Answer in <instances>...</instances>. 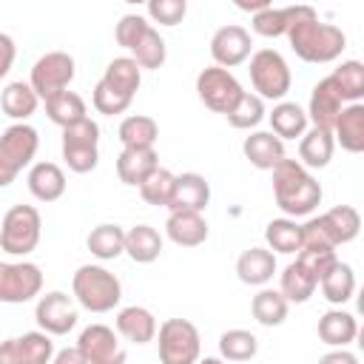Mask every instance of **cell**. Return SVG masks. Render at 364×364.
<instances>
[{"label": "cell", "instance_id": "obj_1", "mask_svg": "<svg viewBox=\"0 0 364 364\" xmlns=\"http://www.w3.org/2000/svg\"><path fill=\"white\" fill-rule=\"evenodd\" d=\"M273 196L282 213L287 216H307L321 202V185L299 159H282L273 168Z\"/></svg>", "mask_w": 364, "mask_h": 364}, {"label": "cell", "instance_id": "obj_2", "mask_svg": "<svg viewBox=\"0 0 364 364\" xmlns=\"http://www.w3.org/2000/svg\"><path fill=\"white\" fill-rule=\"evenodd\" d=\"M284 37L290 40V48L296 51V57H301L304 63H333L347 48L344 31L338 26H333V23H321L316 9L301 14L287 28Z\"/></svg>", "mask_w": 364, "mask_h": 364}, {"label": "cell", "instance_id": "obj_3", "mask_svg": "<svg viewBox=\"0 0 364 364\" xmlns=\"http://www.w3.org/2000/svg\"><path fill=\"white\" fill-rule=\"evenodd\" d=\"M71 290H74L77 304L91 310V313H108L122 299L119 279L111 270H105L102 264H82V267H77V273L71 279Z\"/></svg>", "mask_w": 364, "mask_h": 364}, {"label": "cell", "instance_id": "obj_4", "mask_svg": "<svg viewBox=\"0 0 364 364\" xmlns=\"http://www.w3.org/2000/svg\"><path fill=\"white\" fill-rule=\"evenodd\" d=\"M43 219L34 205H11L0 222V250L11 256H28L40 245Z\"/></svg>", "mask_w": 364, "mask_h": 364}, {"label": "cell", "instance_id": "obj_5", "mask_svg": "<svg viewBox=\"0 0 364 364\" xmlns=\"http://www.w3.org/2000/svg\"><path fill=\"white\" fill-rule=\"evenodd\" d=\"M159 361L162 364H193L202 350V338L193 321L188 318H165L156 327Z\"/></svg>", "mask_w": 364, "mask_h": 364}, {"label": "cell", "instance_id": "obj_6", "mask_svg": "<svg viewBox=\"0 0 364 364\" xmlns=\"http://www.w3.org/2000/svg\"><path fill=\"white\" fill-rule=\"evenodd\" d=\"M63 159L68 171L88 173L100 162V125L91 117H82L74 125L63 128Z\"/></svg>", "mask_w": 364, "mask_h": 364}, {"label": "cell", "instance_id": "obj_7", "mask_svg": "<svg viewBox=\"0 0 364 364\" xmlns=\"http://www.w3.org/2000/svg\"><path fill=\"white\" fill-rule=\"evenodd\" d=\"M250 82L262 100H284L290 91V65L276 48H259L250 57Z\"/></svg>", "mask_w": 364, "mask_h": 364}, {"label": "cell", "instance_id": "obj_8", "mask_svg": "<svg viewBox=\"0 0 364 364\" xmlns=\"http://www.w3.org/2000/svg\"><path fill=\"white\" fill-rule=\"evenodd\" d=\"M242 82L230 74V68H222V65H210V68H202L199 77H196V94L199 100L205 102V108L216 111V114H228L236 100L242 97Z\"/></svg>", "mask_w": 364, "mask_h": 364}, {"label": "cell", "instance_id": "obj_9", "mask_svg": "<svg viewBox=\"0 0 364 364\" xmlns=\"http://www.w3.org/2000/svg\"><path fill=\"white\" fill-rule=\"evenodd\" d=\"M43 273L34 262H0V301L23 304L40 296Z\"/></svg>", "mask_w": 364, "mask_h": 364}, {"label": "cell", "instance_id": "obj_10", "mask_svg": "<svg viewBox=\"0 0 364 364\" xmlns=\"http://www.w3.org/2000/svg\"><path fill=\"white\" fill-rule=\"evenodd\" d=\"M74 80V57L68 51H48L31 65V88L40 100L54 97L57 91L68 88Z\"/></svg>", "mask_w": 364, "mask_h": 364}, {"label": "cell", "instance_id": "obj_11", "mask_svg": "<svg viewBox=\"0 0 364 364\" xmlns=\"http://www.w3.org/2000/svg\"><path fill=\"white\" fill-rule=\"evenodd\" d=\"M34 321L48 336H68L77 327L74 299L68 293H63V290H51L46 296H40L37 307H34Z\"/></svg>", "mask_w": 364, "mask_h": 364}, {"label": "cell", "instance_id": "obj_12", "mask_svg": "<svg viewBox=\"0 0 364 364\" xmlns=\"http://www.w3.org/2000/svg\"><path fill=\"white\" fill-rule=\"evenodd\" d=\"M54 358V341L46 330H31L0 344V364H48Z\"/></svg>", "mask_w": 364, "mask_h": 364}, {"label": "cell", "instance_id": "obj_13", "mask_svg": "<svg viewBox=\"0 0 364 364\" xmlns=\"http://www.w3.org/2000/svg\"><path fill=\"white\" fill-rule=\"evenodd\" d=\"M37 148H40V136L26 122H14L0 134V162L11 173H20L26 165H31Z\"/></svg>", "mask_w": 364, "mask_h": 364}, {"label": "cell", "instance_id": "obj_14", "mask_svg": "<svg viewBox=\"0 0 364 364\" xmlns=\"http://www.w3.org/2000/svg\"><path fill=\"white\" fill-rule=\"evenodd\" d=\"M80 353L85 355V364H122L125 350L117 338V333L105 324H91L77 338Z\"/></svg>", "mask_w": 364, "mask_h": 364}, {"label": "cell", "instance_id": "obj_15", "mask_svg": "<svg viewBox=\"0 0 364 364\" xmlns=\"http://www.w3.org/2000/svg\"><path fill=\"white\" fill-rule=\"evenodd\" d=\"M250 46H253L250 34L242 26L230 23V26H222V28L213 31V37H210V57L222 68H236V65H242L250 57Z\"/></svg>", "mask_w": 364, "mask_h": 364}, {"label": "cell", "instance_id": "obj_16", "mask_svg": "<svg viewBox=\"0 0 364 364\" xmlns=\"http://www.w3.org/2000/svg\"><path fill=\"white\" fill-rule=\"evenodd\" d=\"M210 202V185L202 173L185 171L173 182V193L168 202V210H205Z\"/></svg>", "mask_w": 364, "mask_h": 364}, {"label": "cell", "instance_id": "obj_17", "mask_svg": "<svg viewBox=\"0 0 364 364\" xmlns=\"http://www.w3.org/2000/svg\"><path fill=\"white\" fill-rule=\"evenodd\" d=\"M165 233L179 247H199L208 239V222L202 210H171L165 222Z\"/></svg>", "mask_w": 364, "mask_h": 364}, {"label": "cell", "instance_id": "obj_18", "mask_svg": "<svg viewBox=\"0 0 364 364\" xmlns=\"http://www.w3.org/2000/svg\"><path fill=\"white\" fill-rule=\"evenodd\" d=\"M341 105H344V100H341V94H338L333 77H324V80H318V82L313 85L307 119H313V125H318V128L333 131V122H336Z\"/></svg>", "mask_w": 364, "mask_h": 364}, {"label": "cell", "instance_id": "obj_19", "mask_svg": "<svg viewBox=\"0 0 364 364\" xmlns=\"http://www.w3.org/2000/svg\"><path fill=\"white\" fill-rule=\"evenodd\" d=\"M333 139L347 154H361L364 151V105L361 102L341 105V111L333 122Z\"/></svg>", "mask_w": 364, "mask_h": 364}, {"label": "cell", "instance_id": "obj_20", "mask_svg": "<svg viewBox=\"0 0 364 364\" xmlns=\"http://www.w3.org/2000/svg\"><path fill=\"white\" fill-rule=\"evenodd\" d=\"M242 154H245V159H247L253 168L270 171L276 162L284 159V139L276 136L273 131H253L250 136H245Z\"/></svg>", "mask_w": 364, "mask_h": 364}, {"label": "cell", "instance_id": "obj_21", "mask_svg": "<svg viewBox=\"0 0 364 364\" xmlns=\"http://www.w3.org/2000/svg\"><path fill=\"white\" fill-rule=\"evenodd\" d=\"M273 273H276V256L270 247H247L236 259V276L242 284L262 287L273 279Z\"/></svg>", "mask_w": 364, "mask_h": 364}, {"label": "cell", "instance_id": "obj_22", "mask_svg": "<svg viewBox=\"0 0 364 364\" xmlns=\"http://www.w3.org/2000/svg\"><path fill=\"white\" fill-rule=\"evenodd\" d=\"M114 324H117V333H119L125 341H131V344H148V341H154L156 327H159L156 318H154V313H151L148 307H139V304L122 307V310L117 313Z\"/></svg>", "mask_w": 364, "mask_h": 364}, {"label": "cell", "instance_id": "obj_23", "mask_svg": "<svg viewBox=\"0 0 364 364\" xmlns=\"http://www.w3.org/2000/svg\"><path fill=\"white\" fill-rule=\"evenodd\" d=\"M333 148H336L333 131L313 125L299 136V162L304 168H327L333 159Z\"/></svg>", "mask_w": 364, "mask_h": 364}, {"label": "cell", "instance_id": "obj_24", "mask_svg": "<svg viewBox=\"0 0 364 364\" xmlns=\"http://www.w3.org/2000/svg\"><path fill=\"white\" fill-rule=\"evenodd\" d=\"M156 165H159V154L154 148H122L117 156V176L119 182L136 188Z\"/></svg>", "mask_w": 364, "mask_h": 364}, {"label": "cell", "instance_id": "obj_25", "mask_svg": "<svg viewBox=\"0 0 364 364\" xmlns=\"http://www.w3.org/2000/svg\"><path fill=\"white\" fill-rule=\"evenodd\" d=\"M28 191L40 202H57L65 193V173L54 162H34L28 171Z\"/></svg>", "mask_w": 364, "mask_h": 364}, {"label": "cell", "instance_id": "obj_26", "mask_svg": "<svg viewBox=\"0 0 364 364\" xmlns=\"http://www.w3.org/2000/svg\"><path fill=\"white\" fill-rule=\"evenodd\" d=\"M318 338L330 347H347L353 344V338L358 336V321L353 313L336 307V310H327L321 318H318V327H316Z\"/></svg>", "mask_w": 364, "mask_h": 364}, {"label": "cell", "instance_id": "obj_27", "mask_svg": "<svg viewBox=\"0 0 364 364\" xmlns=\"http://www.w3.org/2000/svg\"><path fill=\"white\" fill-rule=\"evenodd\" d=\"M313 6H284V9H273V6H267V9H262V11H256L253 14V31L256 34H262V37H284L287 34V28L301 17V14H307Z\"/></svg>", "mask_w": 364, "mask_h": 364}, {"label": "cell", "instance_id": "obj_28", "mask_svg": "<svg viewBox=\"0 0 364 364\" xmlns=\"http://www.w3.org/2000/svg\"><path fill=\"white\" fill-rule=\"evenodd\" d=\"M318 219H321V225H324V230H327V236L333 239L336 247L353 242L361 230V216L353 205H336L327 213H321Z\"/></svg>", "mask_w": 364, "mask_h": 364}, {"label": "cell", "instance_id": "obj_29", "mask_svg": "<svg viewBox=\"0 0 364 364\" xmlns=\"http://www.w3.org/2000/svg\"><path fill=\"white\" fill-rule=\"evenodd\" d=\"M102 82L108 88H114L117 94L122 97H131L139 91V82H142V68L134 57H114L108 65H105V74H102Z\"/></svg>", "mask_w": 364, "mask_h": 364}, {"label": "cell", "instance_id": "obj_30", "mask_svg": "<svg viewBox=\"0 0 364 364\" xmlns=\"http://www.w3.org/2000/svg\"><path fill=\"white\" fill-rule=\"evenodd\" d=\"M37 105H40L37 91L31 88V82H23V80L9 82V85L3 88V94H0V108H3V114L11 117V119H17V122H26V119L37 111Z\"/></svg>", "mask_w": 364, "mask_h": 364}, {"label": "cell", "instance_id": "obj_31", "mask_svg": "<svg viewBox=\"0 0 364 364\" xmlns=\"http://www.w3.org/2000/svg\"><path fill=\"white\" fill-rule=\"evenodd\" d=\"M318 287H321V296L330 301V304H344V301H350L353 299V293H355V273H353V267L347 264V262H333L330 264V270L318 279Z\"/></svg>", "mask_w": 364, "mask_h": 364}, {"label": "cell", "instance_id": "obj_32", "mask_svg": "<svg viewBox=\"0 0 364 364\" xmlns=\"http://www.w3.org/2000/svg\"><path fill=\"white\" fill-rule=\"evenodd\" d=\"M125 253L136 264H151L162 253V236H159V230L151 228V225H134L131 230H125Z\"/></svg>", "mask_w": 364, "mask_h": 364}, {"label": "cell", "instance_id": "obj_33", "mask_svg": "<svg viewBox=\"0 0 364 364\" xmlns=\"http://www.w3.org/2000/svg\"><path fill=\"white\" fill-rule=\"evenodd\" d=\"M316 287H318V279L296 259V262H290L284 270H282V279H279V290H282V296L287 299V301H296V304H304L313 293H316Z\"/></svg>", "mask_w": 364, "mask_h": 364}, {"label": "cell", "instance_id": "obj_34", "mask_svg": "<svg viewBox=\"0 0 364 364\" xmlns=\"http://www.w3.org/2000/svg\"><path fill=\"white\" fill-rule=\"evenodd\" d=\"M43 102H46V114H48V119H51L54 125H60V128L74 125V122H80L82 117H88L85 100H82L77 91H68V88L57 91L54 97L43 100Z\"/></svg>", "mask_w": 364, "mask_h": 364}, {"label": "cell", "instance_id": "obj_35", "mask_svg": "<svg viewBox=\"0 0 364 364\" xmlns=\"http://www.w3.org/2000/svg\"><path fill=\"white\" fill-rule=\"evenodd\" d=\"M267 117H270L273 134L282 136V139H296V136H301V134L307 131V111L299 108L296 102L279 100Z\"/></svg>", "mask_w": 364, "mask_h": 364}, {"label": "cell", "instance_id": "obj_36", "mask_svg": "<svg viewBox=\"0 0 364 364\" xmlns=\"http://www.w3.org/2000/svg\"><path fill=\"white\" fill-rule=\"evenodd\" d=\"M119 142L122 148H154L159 136V125L148 114H131L119 122Z\"/></svg>", "mask_w": 364, "mask_h": 364}, {"label": "cell", "instance_id": "obj_37", "mask_svg": "<svg viewBox=\"0 0 364 364\" xmlns=\"http://www.w3.org/2000/svg\"><path fill=\"white\" fill-rule=\"evenodd\" d=\"M287 307H290V301L282 296V290H270V287L259 290L253 296V301H250V313H253V318L262 327H279V324H284Z\"/></svg>", "mask_w": 364, "mask_h": 364}, {"label": "cell", "instance_id": "obj_38", "mask_svg": "<svg viewBox=\"0 0 364 364\" xmlns=\"http://www.w3.org/2000/svg\"><path fill=\"white\" fill-rule=\"evenodd\" d=\"M85 245H88V250H91L97 259L111 262V259H117V256L125 253V230H122L119 225H111V222L97 225V228L88 233Z\"/></svg>", "mask_w": 364, "mask_h": 364}, {"label": "cell", "instance_id": "obj_39", "mask_svg": "<svg viewBox=\"0 0 364 364\" xmlns=\"http://www.w3.org/2000/svg\"><path fill=\"white\" fill-rule=\"evenodd\" d=\"M264 242L276 253H299V247H301V225H296V219H290V216L273 219L264 228Z\"/></svg>", "mask_w": 364, "mask_h": 364}, {"label": "cell", "instance_id": "obj_40", "mask_svg": "<svg viewBox=\"0 0 364 364\" xmlns=\"http://www.w3.org/2000/svg\"><path fill=\"white\" fill-rule=\"evenodd\" d=\"M131 57L139 63V68H162L165 60H168V46H165V40L159 37V31H156L154 26H148V28L139 34V40L134 43Z\"/></svg>", "mask_w": 364, "mask_h": 364}, {"label": "cell", "instance_id": "obj_41", "mask_svg": "<svg viewBox=\"0 0 364 364\" xmlns=\"http://www.w3.org/2000/svg\"><path fill=\"white\" fill-rule=\"evenodd\" d=\"M173 182H176V173L156 165L136 188H139V196L148 202V205H156V208H168L171 202V193H173Z\"/></svg>", "mask_w": 364, "mask_h": 364}, {"label": "cell", "instance_id": "obj_42", "mask_svg": "<svg viewBox=\"0 0 364 364\" xmlns=\"http://www.w3.org/2000/svg\"><path fill=\"white\" fill-rule=\"evenodd\" d=\"M259 353V338L250 330L233 327L219 336V355L228 361H250Z\"/></svg>", "mask_w": 364, "mask_h": 364}, {"label": "cell", "instance_id": "obj_43", "mask_svg": "<svg viewBox=\"0 0 364 364\" xmlns=\"http://www.w3.org/2000/svg\"><path fill=\"white\" fill-rule=\"evenodd\" d=\"M330 77H333L344 102H361V97H364V65L358 60H344Z\"/></svg>", "mask_w": 364, "mask_h": 364}, {"label": "cell", "instance_id": "obj_44", "mask_svg": "<svg viewBox=\"0 0 364 364\" xmlns=\"http://www.w3.org/2000/svg\"><path fill=\"white\" fill-rule=\"evenodd\" d=\"M228 122L239 131H250L256 128L262 119H264V100L259 94H250V91H242V97L236 100V105L225 114Z\"/></svg>", "mask_w": 364, "mask_h": 364}, {"label": "cell", "instance_id": "obj_45", "mask_svg": "<svg viewBox=\"0 0 364 364\" xmlns=\"http://www.w3.org/2000/svg\"><path fill=\"white\" fill-rule=\"evenodd\" d=\"M91 102H94V108L100 111V114H105V117H117V114H125L128 108H131V97H122V94H117L114 88H108L102 80L94 85V94H91Z\"/></svg>", "mask_w": 364, "mask_h": 364}, {"label": "cell", "instance_id": "obj_46", "mask_svg": "<svg viewBox=\"0 0 364 364\" xmlns=\"http://www.w3.org/2000/svg\"><path fill=\"white\" fill-rule=\"evenodd\" d=\"M145 6H148V17L159 26H179L188 14L185 0H145Z\"/></svg>", "mask_w": 364, "mask_h": 364}, {"label": "cell", "instance_id": "obj_47", "mask_svg": "<svg viewBox=\"0 0 364 364\" xmlns=\"http://www.w3.org/2000/svg\"><path fill=\"white\" fill-rule=\"evenodd\" d=\"M296 259H299L316 279H321L338 256H336V247H299V256H296Z\"/></svg>", "mask_w": 364, "mask_h": 364}, {"label": "cell", "instance_id": "obj_48", "mask_svg": "<svg viewBox=\"0 0 364 364\" xmlns=\"http://www.w3.org/2000/svg\"><path fill=\"white\" fill-rule=\"evenodd\" d=\"M151 23L145 20V17H139V14H122L119 17V23H117V28H114V37H117V43L122 46V48H134V43L139 40V34L148 28Z\"/></svg>", "mask_w": 364, "mask_h": 364}, {"label": "cell", "instance_id": "obj_49", "mask_svg": "<svg viewBox=\"0 0 364 364\" xmlns=\"http://www.w3.org/2000/svg\"><path fill=\"white\" fill-rule=\"evenodd\" d=\"M14 57H17V46H14V40H11L6 31H0V80L11 71Z\"/></svg>", "mask_w": 364, "mask_h": 364}, {"label": "cell", "instance_id": "obj_50", "mask_svg": "<svg viewBox=\"0 0 364 364\" xmlns=\"http://www.w3.org/2000/svg\"><path fill=\"white\" fill-rule=\"evenodd\" d=\"M54 364H85V355L80 353V347H74V350H54V358H51Z\"/></svg>", "mask_w": 364, "mask_h": 364}, {"label": "cell", "instance_id": "obj_51", "mask_svg": "<svg viewBox=\"0 0 364 364\" xmlns=\"http://www.w3.org/2000/svg\"><path fill=\"white\" fill-rule=\"evenodd\" d=\"M233 6H236L239 11H247V14H256V11H262V9H267V6H273V0H233Z\"/></svg>", "mask_w": 364, "mask_h": 364}, {"label": "cell", "instance_id": "obj_52", "mask_svg": "<svg viewBox=\"0 0 364 364\" xmlns=\"http://www.w3.org/2000/svg\"><path fill=\"white\" fill-rule=\"evenodd\" d=\"M321 361H324V364H333V361H341V364H355L358 358L341 347V350H336V353H327V355H321Z\"/></svg>", "mask_w": 364, "mask_h": 364}, {"label": "cell", "instance_id": "obj_53", "mask_svg": "<svg viewBox=\"0 0 364 364\" xmlns=\"http://www.w3.org/2000/svg\"><path fill=\"white\" fill-rule=\"evenodd\" d=\"M14 179H17V173H11V171H9V168L0 162V188H9Z\"/></svg>", "mask_w": 364, "mask_h": 364}, {"label": "cell", "instance_id": "obj_54", "mask_svg": "<svg viewBox=\"0 0 364 364\" xmlns=\"http://www.w3.org/2000/svg\"><path fill=\"white\" fill-rule=\"evenodd\" d=\"M125 3H131V6H136V3H145V0H125Z\"/></svg>", "mask_w": 364, "mask_h": 364}, {"label": "cell", "instance_id": "obj_55", "mask_svg": "<svg viewBox=\"0 0 364 364\" xmlns=\"http://www.w3.org/2000/svg\"><path fill=\"white\" fill-rule=\"evenodd\" d=\"M185 3H188V0H185Z\"/></svg>", "mask_w": 364, "mask_h": 364}]
</instances>
